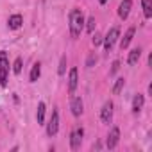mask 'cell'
<instances>
[{"label": "cell", "instance_id": "obj_15", "mask_svg": "<svg viewBox=\"0 0 152 152\" xmlns=\"http://www.w3.org/2000/svg\"><path fill=\"white\" fill-rule=\"evenodd\" d=\"M39 75H41V66H39V63H34V66L31 70V83H36L39 79Z\"/></svg>", "mask_w": 152, "mask_h": 152}, {"label": "cell", "instance_id": "obj_17", "mask_svg": "<svg viewBox=\"0 0 152 152\" xmlns=\"http://www.w3.org/2000/svg\"><path fill=\"white\" fill-rule=\"evenodd\" d=\"M36 120H38V124H43V120H45V104H43V102H39V104H38Z\"/></svg>", "mask_w": 152, "mask_h": 152}, {"label": "cell", "instance_id": "obj_8", "mask_svg": "<svg viewBox=\"0 0 152 152\" xmlns=\"http://www.w3.org/2000/svg\"><path fill=\"white\" fill-rule=\"evenodd\" d=\"M70 109H72L73 116H81V115H83V100H81V97H73V99H72Z\"/></svg>", "mask_w": 152, "mask_h": 152}, {"label": "cell", "instance_id": "obj_7", "mask_svg": "<svg viewBox=\"0 0 152 152\" xmlns=\"http://www.w3.org/2000/svg\"><path fill=\"white\" fill-rule=\"evenodd\" d=\"M118 140H120V129L118 127H113L111 129V132H109V136H107V148H115L116 145H118Z\"/></svg>", "mask_w": 152, "mask_h": 152}, {"label": "cell", "instance_id": "obj_4", "mask_svg": "<svg viewBox=\"0 0 152 152\" xmlns=\"http://www.w3.org/2000/svg\"><path fill=\"white\" fill-rule=\"evenodd\" d=\"M118 36H120V29H118V27H113V29L107 32V36L102 38V39H104V48H106L107 52L113 48V45H115V41L118 39Z\"/></svg>", "mask_w": 152, "mask_h": 152}, {"label": "cell", "instance_id": "obj_19", "mask_svg": "<svg viewBox=\"0 0 152 152\" xmlns=\"http://www.w3.org/2000/svg\"><path fill=\"white\" fill-rule=\"evenodd\" d=\"M13 72H15L16 75L22 72V57H16V61H15V64H13Z\"/></svg>", "mask_w": 152, "mask_h": 152}, {"label": "cell", "instance_id": "obj_3", "mask_svg": "<svg viewBox=\"0 0 152 152\" xmlns=\"http://www.w3.org/2000/svg\"><path fill=\"white\" fill-rule=\"evenodd\" d=\"M83 136H84V131H83L81 127L73 129V132H72V136H70V147H72V150H79V148H81Z\"/></svg>", "mask_w": 152, "mask_h": 152}, {"label": "cell", "instance_id": "obj_20", "mask_svg": "<svg viewBox=\"0 0 152 152\" xmlns=\"http://www.w3.org/2000/svg\"><path fill=\"white\" fill-rule=\"evenodd\" d=\"M66 72V56L61 57V64H59V75H64Z\"/></svg>", "mask_w": 152, "mask_h": 152}, {"label": "cell", "instance_id": "obj_25", "mask_svg": "<svg viewBox=\"0 0 152 152\" xmlns=\"http://www.w3.org/2000/svg\"><path fill=\"white\" fill-rule=\"evenodd\" d=\"M99 2H100V4H102V6H104V4H106V2H107V0H99Z\"/></svg>", "mask_w": 152, "mask_h": 152}, {"label": "cell", "instance_id": "obj_9", "mask_svg": "<svg viewBox=\"0 0 152 152\" xmlns=\"http://www.w3.org/2000/svg\"><path fill=\"white\" fill-rule=\"evenodd\" d=\"M131 7H132V0H124V2L118 6V16H120L122 20H125V18L129 16Z\"/></svg>", "mask_w": 152, "mask_h": 152}, {"label": "cell", "instance_id": "obj_10", "mask_svg": "<svg viewBox=\"0 0 152 152\" xmlns=\"http://www.w3.org/2000/svg\"><path fill=\"white\" fill-rule=\"evenodd\" d=\"M77 68H72L70 70V75H68V91L70 93H73L75 91V88H77Z\"/></svg>", "mask_w": 152, "mask_h": 152}, {"label": "cell", "instance_id": "obj_23", "mask_svg": "<svg viewBox=\"0 0 152 152\" xmlns=\"http://www.w3.org/2000/svg\"><path fill=\"white\" fill-rule=\"evenodd\" d=\"M93 63H97V57H95V56H90V57H88L86 66H93Z\"/></svg>", "mask_w": 152, "mask_h": 152}, {"label": "cell", "instance_id": "obj_13", "mask_svg": "<svg viewBox=\"0 0 152 152\" xmlns=\"http://www.w3.org/2000/svg\"><path fill=\"white\" fill-rule=\"evenodd\" d=\"M140 56H141V48H134V50H131V52H129V59H127L129 64L134 66V64L140 61Z\"/></svg>", "mask_w": 152, "mask_h": 152}, {"label": "cell", "instance_id": "obj_2", "mask_svg": "<svg viewBox=\"0 0 152 152\" xmlns=\"http://www.w3.org/2000/svg\"><path fill=\"white\" fill-rule=\"evenodd\" d=\"M7 72H9L7 54L0 52V86H7Z\"/></svg>", "mask_w": 152, "mask_h": 152}, {"label": "cell", "instance_id": "obj_21", "mask_svg": "<svg viewBox=\"0 0 152 152\" xmlns=\"http://www.w3.org/2000/svg\"><path fill=\"white\" fill-rule=\"evenodd\" d=\"M86 31H88V32H93V31H95V16H91V18L88 20V25H86Z\"/></svg>", "mask_w": 152, "mask_h": 152}, {"label": "cell", "instance_id": "obj_1", "mask_svg": "<svg viewBox=\"0 0 152 152\" xmlns=\"http://www.w3.org/2000/svg\"><path fill=\"white\" fill-rule=\"evenodd\" d=\"M83 27H84L83 11L81 9H72V13H70V32H72V38H79L81 32H83Z\"/></svg>", "mask_w": 152, "mask_h": 152}, {"label": "cell", "instance_id": "obj_11", "mask_svg": "<svg viewBox=\"0 0 152 152\" xmlns=\"http://www.w3.org/2000/svg\"><path fill=\"white\" fill-rule=\"evenodd\" d=\"M132 36H134V27H129V29H127V32H125V36H124V38H122V41H120V48H122V50L129 47V43L132 41Z\"/></svg>", "mask_w": 152, "mask_h": 152}, {"label": "cell", "instance_id": "obj_22", "mask_svg": "<svg viewBox=\"0 0 152 152\" xmlns=\"http://www.w3.org/2000/svg\"><path fill=\"white\" fill-rule=\"evenodd\" d=\"M100 43H102V36H100L99 32H95V36H93V45H95V47H99Z\"/></svg>", "mask_w": 152, "mask_h": 152}, {"label": "cell", "instance_id": "obj_24", "mask_svg": "<svg viewBox=\"0 0 152 152\" xmlns=\"http://www.w3.org/2000/svg\"><path fill=\"white\" fill-rule=\"evenodd\" d=\"M118 68H120V61H115V63H113V68H111V73H116Z\"/></svg>", "mask_w": 152, "mask_h": 152}, {"label": "cell", "instance_id": "obj_12", "mask_svg": "<svg viewBox=\"0 0 152 152\" xmlns=\"http://www.w3.org/2000/svg\"><path fill=\"white\" fill-rule=\"evenodd\" d=\"M22 23H23V18H22L20 15H13V16L9 18V22H7L9 29H20V27H22Z\"/></svg>", "mask_w": 152, "mask_h": 152}, {"label": "cell", "instance_id": "obj_16", "mask_svg": "<svg viewBox=\"0 0 152 152\" xmlns=\"http://www.w3.org/2000/svg\"><path fill=\"white\" fill-rule=\"evenodd\" d=\"M143 4V15L145 18H150L152 16V0H141Z\"/></svg>", "mask_w": 152, "mask_h": 152}, {"label": "cell", "instance_id": "obj_14", "mask_svg": "<svg viewBox=\"0 0 152 152\" xmlns=\"http://www.w3.org/2000/svg\"><path fill=\"white\" fill-rule=\"evenodd\" d=\"M143 107V95H134V99H132V111L134 113H138L140 109Z\"/></svg>", "mask_w": 152, "mask_h": 152}, {"label": "cell", "instance_id": "obj_6", "mask_svg": "<svg viewBox=\"0 0 152 152\" xmlns=\"http://www.w3.org/2000/svg\"><path fill=\"white\" fill-rule=\"evenodd\" d=\"M100 118L104 124H109L111 118H113V102H106L102 106V111H100Z\"/></svg>", "mask_w": 152, "mask_h": 152}, {"label": "cell", "instance_id": "obj_18", "mask_svg": "<svg viewBox=\"0 0 152 152\" xmlns=\"http://www.w3.org/2000/svg\"><path fill=\"white\" fill-rule=\"evenodd\" d=\"M124 84H125V81H124V77H120V79H116V83H115V86H113V93H115V95H118V93L122 91V88H124Z\"/></svg>", "mask_w": 152, "mask_h": 152}, {"label": "cell", "instance_id": "obj_5", "mask_svg": "<svg viewBox=\"0 0 152 152\" xmlns=\"http://www.w3.org/2000/svg\"><path fill=\"white\" fill-rule=\"evenodd\" d=\"M57 129H59V113L57 111H52V116H50L48 125H47V134L48 136H56L57 134Z\"/></svg>", "mask_w": 152, "mask_h": 152}]
</instances>
